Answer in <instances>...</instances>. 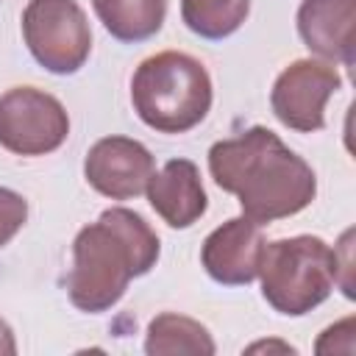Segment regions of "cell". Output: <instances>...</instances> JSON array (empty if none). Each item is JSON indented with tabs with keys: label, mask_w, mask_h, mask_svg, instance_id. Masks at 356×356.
<instances>
[{
	"label": "cell",
	"mask_w": 356,
	"mask_h": 356,
	"mask_svg": "<svg viewBox=\"0 0 356 356\" xmlns=\"http://www.w3.org/2000/svg\"><path fill=\"white\" fill-rule=\"evenodd\" d=\"M209 172L222 192L236 195L242 214L259 225L303 211L317 195V175L309 161L264 125L214 142Z\"/></svg>",
	"instance_id": "1"
},
{
	"label": "cell",
	"mask_w": 356,
	"mask_h": 356,
	"mask_svg": "<svg viewBox=\"0 0 356 356\" xmlns=\"http://www.w3.org/2000/svg\"><path fill=\"white\" fill-rule=\"evenodd\" d=\"M161 253V242L147 220L131 209H106L83 225L72 242V267L67 275L70 303L86 314L117 306L128 284L147 275Z\"/></svg>",
	"instance_id": "2"
},
{
	"label": "cell",
	"mask_w": 356,
	"mask_h": 356,
	"mask_svg": "<svg viewBox=\"0 0 356 356\" xmlns=\"http://www.w3.org/2000/svg\"><path fill=\"white\" fill-rule=\"evenodd\" d=\"M211 75L189 53L164 50L145 58L131 78L136 117L159 134H186L211 108Z\"/></svg>",
	"instance_id": "3"
},
{
	"label": "cell",
	"mask_w": 356,
	"mask_h": 356,
	"mask_svg": "<svg viewBox=\"0 0 356 356\" xmlns=\"http://www.w3.org/2000/svg\"><path fill=\"white\" fill-rule=\"evenodd\" d=\"M348 261H339L337 248L320 236L298 234L264 245L259 281L264 300L286 317H303L317 309L339 284V273Z\"/></svg>",
	"instance_id": "4"
},
{
	"label": "cell",
	"mask_w": 356,
	"mask_h": 356,
	"mask_svg": "<svg viewBox=\"0 0 356 356\" xmlns=\"http://www.w3.org/2000/svg\"><path fill=\"white\" fill-rule=\"evenodd\" d=\"M22 39L36 64L53 75L78 72L92 53V28L75 0H28Z\"/></svg>",
	"instance_id": "5"
},
{
	"label": "cell",
	"mask_w": 356,
	"mask_h": 356,
	"mask_svg": "<svg viewBox=\"0 0 356 356\" xmlns=\"http://www.w3.org/2000/svg\"><path fill=\"white\" fill-rule=\"evenodd\" d=\"M70 136V117L58 97L36 86L0 95V147L14 156H47Z\"/></svg>",
	"instance_id": "6"
},
{
	"label": "cell",
	"mask_w": 356,
	"mask_h": 356,
	"mask_svg": "<svg viewBox=\"0 0 356 356\" xmlns=\"http://www.w3.org/2000/svg\"><path fill=\"white\" fill-rule=\"evenodd\" d=\"M342 86V75L328 61L298 58L284 67L270 92V108L281 125L312 134L325 125V103Z\"/></svg>",
	"instance_id": "7"
},
{
	"label": "cell",
	"mask_w": 356,
	"mask_h": 356,
	"mask_svg": "<svg viewBox=\"0 0 356 356\" xmlns=\"http://www.w3.org/2000/svg\"><path fill=\"white\" fill-rule=\"evenodd\" d=\"M153 172V153L131 136H103L83 159L86 184L108 200H131L142 195Z\"/></svg>",
	"instance_id": "8"
},
{
	"label": "cell",
	"mask_w": 356,
	"mask_h": 356,
	"mask_svg": "<svg viewBox=\"0 0 356 356\" xmlns=\"http://www.w3.org/2000/svg\"><path fill=\"white\" fill-rule=\"evenodd\" d=\"M261 225L242 217H231L217 225L200 248V264L211 281L225 286H248L259 278V264L264 253Z\"/></svg>",
	"instance_id": "9"
},
{
	"label": "cell",
	"mask_w": 356,
	"mask_h": 356,
	"mask_svg": "<svg viewBox=\"0 0 356 356\" xmlns=\"http://www.w3.org/2000/svg\"><path fill=\"white\" fill-rule=\"evenodd\" d=\"M295 19L303 44L314 56L353 67L356 0H303Z\"/></svg>",
	"instance_id": "10"
},
{
	"label": "cell",
	"mask_w": 356,
	"mask_h": 356,
	"mask_svg": "<svg viewBox=\"0 0 356 356\" xmlns=\"http://www.w3.org/2000/svg\"><path fill=\"white\" fill-rule=\"evenodd\" d=\"M145 192L153 211L170 228H189L209 209L200 170L189 159H170L159 172L150 175Z\"/></svg>",
	"instance_id": "11"
},
{
	"label": "cell",
	"mask_w": 356,
	"mask_h": 356,
	"mask_svg": "<svg viewBox=\"0 0 356 356\" xmlns=\"http://www.w3.org/2000/svg\"><path fill=\"white\" fill-rule=\"evenodd\" d=\"M103 28L120 42H145L156 36L167 17V0H92Z\"/></svg>",
	"instance_id": "12"
},
{
	"label": "cell",
	"mask_w": 356,
	"mask_h": 356,
	"mask_svg": "<svg viewBox=\"0 0 356 356\" xmlns=\"http://www.w3.org/2000/svg\"><path fill=\"white\" fill-rule=\"evenodd\" d=\"M217 350L209 328L186 314L164 312L156 314L145 334V353L147 356H175V353H192V356H211Z\"/></svg>",
	"instance_id": "13"
},
{
	"label": "cell",
	"mask_w": 356,
	"mask_h": 356,
	"mask_svg": "<svg viewBox=\"0 0 356 356\" xmlns=\"http://www.w3.org/2000/svg\"><path fill=\"white\" fill-rule=\"evenodd\" d=\"M250 0H181L184 25L203 39H225L242 28Z\"/></svg>",
	"instance_id": "14"
},
{
	"label": "cell",
	"mask_w": 356,
	"mask_h": 356,
	"mask_svg": "<svg viewBox=\"0 0 356 356\" xmlns=\"http://www.w3.org/2000/svg\"><path fill=\"white\" fill-rule=\"evenodd\" d=\"M25 220H28V200L14 189L0 186V248L19 234Z\"/></svg>",
	"instance_id": "15"
},
{
	"label": "cell",
	"mask_w": 356,
	"mask_h": 356,
	"mask_svg": "<svg viewBox=\"0 0 356 356\" xmlns=\"http://www.w3.org/2000/svg\"><path fill=\"white\" fill-rule=\"evenodd\" d=\"M17 353V342H14V331L11 325L0 317V356H14Z\"/></svg>",
	"instance_id": "16"
}]
</instances>
